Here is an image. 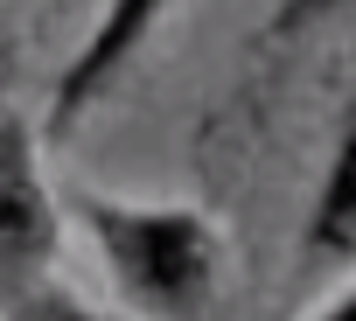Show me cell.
I'll return each instance as SVG.
<instances>
[{
  "instance_id": "cell-5",
  "label": "cell",
  "mask_w": 356,
  "mask_h": 321,
  "mask_svg": "<svg viewBox=\"0 0 356 321\" xmlns=\"http://www.w3.org/2000/svg\"><path fill=\"white\" fill-rule=\"evenodd\" d=\"M0 321H112L105 307H91V300H77L63 279H49L42 293H29V300H15Z\"/></svg>"
},
{
  "instance_id": "cell-6",
  "label": "cell",
  "mask_w": 356,
  "mask_h": 321,
  "mask_svg": "<svg viewBox=\"0 0 356 321\" xmlns=\"http://www.w3.org/2000/svg\"><path fill=\"white\" fill-rule=\"evenodd\" d=\"M307 321H356V279H349L342 293H328V300H321V307H314Z\"/></svg>"
},
{
  "instance_id": "cell-4",
  "label": "cell",
  "mask_w": 356,
  "mask_h": 321,
  "mask_svg": "<svg viewBox=\"0 0 356 321\" xmlns=\"http://www.w3.org/2000/svg\"><path fill=\"white\" fill-rule=\"evenodd\" d=\"M300 265L307 272L356 265V98L342 105L335 147L321 160V182H314V203H307V224H300Z\"/></svg>"
},
{
  "instance_id": "cell-3",
  "label": "cell",
  "mask_w": 356,
  "mask_h": 321,
  "mask_svg": "<svg viewBox=\"0 0 356 321\" xmlns=\"http://www.w3.org/2000/svg\"><path fill=\"white\" fill-rule=\"evenodd\" d=\"M168 8H175V0H98L91 35L77 42V56L63 63V77H56V91H49V126H56V133L84 126V112H98V105L126 84V70H133V63L147 56V42L168 28Z\"/></svg>"
},
{
  "instance_id": "cell-2",
  "label": "cell",
  "mask_w": 356,
  "mask_h": 321,
  "mask_svg": "<svg viewBox=\"0 0 356 321\" xmlns=\"http://www.w3.org/2000/svg\"><path fill=\"white\" fill-rule=\"evenodd\" d=\"M63 231L70 210H63V182H49L42 168L35 119L0 105V314L56 279Z\"/></svg>"
},
{
  "instance_id": "cell-1",
  "label": "cell",
  "mask_w": 356,
  "mask_h": 321,
  "mask_svg": "<svg viewBox=\"0 0 356 321\" xmlns=\"http://www.w3.org/2000/svg\"><path fill=\"white\" fill-rule=\"evenodd\" d=\"M70 224L91 238L112 293L140 321H210L231 293V245L196 203H140L63 182Z\"/></svg>"
}]
</instances>
